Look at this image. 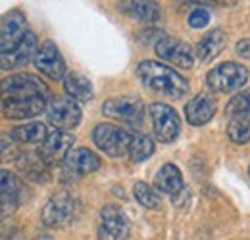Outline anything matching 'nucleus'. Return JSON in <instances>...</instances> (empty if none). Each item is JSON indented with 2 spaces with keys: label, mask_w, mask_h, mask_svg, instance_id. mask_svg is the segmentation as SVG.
<instances>
[{
  "label": "nucleus",
  "mask_w": 250,
  "mask_h": 240,
  "mask_svg": "<svg viewBox=\"0 0 250 240\" xmlns=\"http://www.w3.org/2000/svg\"><path fill=\"white\" fill-rule=\"evenodd\" d=\"M23 198V182L18 179L12 171L2 169L0 173V204H2V217H8L20 206Z\"/></svg>",
  "instance_id": "dca6fc26"
},
{
  "label": "nucleus",
  "mask_w": 250,
  "mask_h": 240,
  "mask_svg": "<svg viewBox=\"0 0 250 240\" xmlns=\"http://www.w3.org/2000/svg\"><path fill=\"white\" fill-rule=\"evenodd\" d=\"M210 23V14L206 8H194L190 14H188V25L192 29H202Z\"/></svg>",
  "instance_id": "cd10ccee"
},
{
  "label": "nucleus",
  "mask_w": 250,
  "mask_h": 240,
  "mask_svg": "<svg viewBox=\"0 0 250 240\" xmlns=\"http://www.w3.org/2000/svg\"><path fill=\"white\" fill-rule=\"evenodd\" d=\"M154 186L158 192H164L169 196H175L177 192H181L183 190V175H181L179 167L173 163H164L154 177Z\"/></svg>",
  "instance_id": "6ab92c4d"
},
{
  "label": "nucleus",
  "mask_w": 250,
  "mask_h": 240,
  "mask_svg": "<svg viewBox=\"0 0 250 240\" xmlns=\"http://www.w3.org/2000/svg\"><path fill=\"white\" fill-rule=\"evenodd\" d=\"M33 63H35V67H37L42 75H46L48 79L58 81V79H62V77L67 75V73H65V61H63L62 52L58 50V46H56L52 40H44V42L39 46Z\"/></svg>",
  "instance_id": "ddd939ff"
},
{
  "label": "nucleus",
  "mask_w": 250,
  "mask_h": 240,
  "mask_svg": "<svg viewBox=\"0 0 250 240\" xmlns=\"http://www.w3.org/2000/svg\"><path fill=\"white\" fill-rule=\"evenodd\" d=\"M12 137L21 144H42L48 139V131L42 123H23L12 131Z\"/></svg>",
  "instance_id": "4be33fe9"
},
{
  "label": "nucleus",
  "mask_w": 250,
  "mask_h": 240,
  "mask_svg": "<svg viewBox=\"0 0 250 240\" xmlns=\"http://www.w3.org/2000/svg\"><path fill=\"white\" fill-rule=\"evenodd\" d=\"M63 89L75 102H89L93 98V83L81 73H67L63 77Z\"/></svg>",
  "instance_id": "412c9836"
},
{
  "label": "nucleus",
  "mask_w": 250,
  "mask_h": 240,
  "mask_svg": "<svg viewBox=\"0 0 250 240\" xmlns=\"http://www.w3.org/2000/svg\"><path fill=\"white\" fill-rule=\"evenodd\" d=\"M100 167V158L89 148H75L67 154L62 161V180L63 182H75L83 179L85 175L93 173Z\"/></svg>",
  "instance_id": "0eeeda50"
},
{
  "label": "nucleus",
  "mask_w": 250,
  "mask_h": 240,
  "mask_svg": "<svg viewBox=\"0 0 250 240\" xmlns=\"http://www.w3.org/2000/svg\"><path fill=\"white\" fill-rule=\"evenodd\" d=\"M133 194H135V200L143 206V208H148V210H158L160 204H162V198L156 192V188H152L148 182H135L133 186Z\"/></svg>",
  "instance_id": "393cba45"
},
{
  "label": "nucleus",
  "mask_w": 250,
  "mask_h": 240,
  "mask_svg": "<svg viewBox=\"0 0 250 240\" xmlns=\"http://www.w3.org/2000/svg\"><path fill=\"white\" fill-rule=\"evenodd\" d=\"M46 120L52 127H56V131L73 129L81 121V108L69 96H56L48 102Z\"/></svg>",
  "instance_id": "6e6552de"
},
{
  "label": "nucleus",
  "mask_w": 250,
  "mask_h": 240,
  "mask_svg": "<svg viewBox=\"0 0 250 240\" xmlns=\"http://www.w3.org/2000/svg\"><path fill=\"white\" fill-rule=\"evenodd\" d=\"M148 116L152 120V129L160 142H173L179 137L181 118L171 106L164 102H152L148 106Z\"/></svg>",
  "instance_id": "39448f33"
},
{
  "label": "nucleus",
  "mask_w": 250,
  "mask_h": 240,
  "mask_svg": "<svg viewBox=\"0 0 250 240\" xmlns=\"http://www.w3.org/2000/svg\"><path fill=\"white\" fill-rule=\"evenodd\" d=\"M227 135L237 144H247L250 140V120L249 118H231L227 125Z\"/></svg>",
  "instance_id": "bb28decb"
},
{
  "label": "nucleus",
  "mask_w": 250,
  "mask_h": 240,
  "mask_svg": "<svg viewBox=\"0 0 250 240\" xmlns=\"http://www.w3.org/2000/svg\"><path fill=\"white\" fill-rule=\"evenodd\" d=\"M227 118H249L250 120V89L241 90L237 96H233L225 108Z\"/></svg>",
  "instance_id": "a878e982"
},
{
  "label": "nucleus",
  "mask_w": 250,
  "mask_h": 240,
  "mask_svg": "<svg viewBox=\"0 0 250 240\" xmlns=\"http://www.w3.org/2000/svg\"><path fill=\"white\" fill-rule=\"evenodd\" d=\"M154 50H156L158 58H162L164 61H169L173 65H179L183 69L192 67L194 63V52L190 48V44L181 40V39H175V37H169V35H162L154 44Z\"/></svg>",
  "instance_id": "9b49d317"
},
{
  "label": "nucleus",
  "mask_w": 250,
  "mask_h": 240,
  "mask_svg": "<svg viewBox=\"0 0 250 240\" xmlns=\"http://www.w3.org/2000/svg\"><path fill=\"white\" fill-rule=\"evenodd\" d=\"M75 142V137L69 131H54L48 135V139L41 144L37 156L46 163V165H56L62 163L71 152V146Z\"/></svg>",
  "instance_id": "4468645a"
},
{
  "label": "nucleus",
  "mask_w": 250,
  "mask_h": 240,
  "mask_svg": "<svg viewBox=\"0 0 250 240\" xmlns=\"http://www.w3.org/2000/svg\"><path fill=\"white\" fill-rule=\"evenodd\" d=\"M133 133L125 131L124 127L112 125V123H100L96 125L93 131V140L94 144L104 152L110 158H124L129 152V144H131Z\"/></svg>",
  "instance_id": "7ed1b4c3"
},
{
  "label": "nucleus",
  "mask_w": 250,
  "mask_h": 240,
  "mask_svg": "<svg viewBox=\"0 0 250 240\" xmlns=\"http://www.w3.org/2000/svg\"><path fill=\"white\" fill-rule=\"evenodd\" d=\"M154 150H156V146H154V142H152V139L148 135H145V133H133V139H131L127 156H129V160L133 163H141V161L148 160L154 154Z\"/></svg>",
  "instance_id": "b1692460"
},
{
  "label": "nucleus",
  "mask_w": 250,
  "mask_h": 240,
  "mask_svg": "<svg viewBox=\"0 0 250 240\" xmlns=\"http://www.w3.org/2000/svg\"><path fill=\"white\" fill-rule=\"evenodd\" d=\"M129 219L122 208L110 204L104 206L100 211V223H98V240H127L129 237Z\"/></svg>",
  "instance_id": "9d476101"
},
{
  "label": "nucleus",
  "mask_w": 250,
  "mask_h": 240,
  "mask_svg": "<svg viewBox=\"0 0 250 240\" xmlns=\"http://www.w3.org/2000/svg\"><path fill=\"white\" fill-rule=\"evenodd\" d=\"M102 114L125 125H141L145 118V104L137 96H118L102 104Z\"/></svg>",
  "instance_id": "423d86ee"
},
{
  "label": "nucleus",
  "mask_w": 250,
  "mask_h": 240,
  "mask_svg": "<svg viewBox=\"0 0 250 240\" xmlns=\"http://www.w3.org/2000/svg\"><path fill=\"white\" fill-rule=\"evenodd\" d=\"M122 10L127 12L131 18H137L141 21H156L160 16V8L156 2H146V0H133V2H122Z\"/></svg>",
  "instance_id": "5701e85b"
},
{
  "label": "nucleus",
  "mask_w": 250,
  "mask_h": 240,
  "mask_svg": "<svg viewBox=\"0 0 250 240\" xmlns=\"http://www.w3.org/2000/svg\"><path fill=\"white\" fill-rule=\"evenodd\" d=\"M249 81V69L237 61L219 63L206 75V85L214 92H233Z\"/></svg>",
  "instance_id": "f03ea898"
},
{
  "label": "nucleus",
  "mask_w": 250,
  "mask_h": 240,
  "mask_svg": "<svg viewBox=\"0 0 250 240\" xmlns=\"http://www.w3.org/2000/svg\"><path fill=\"white\" fill-rule=\"evenodd\" d=\"M37 96H50L48 87L31 73H16L2 79V100H25Z\"/></svg>",
  "instance_id": "20e7f679"
},
{
  "label": "nucleus",
  "mask_w": 250,
  "mask_h": 240,
  "mask_svg": "<svg viewBox=\"0 0 250 240\" xmlns=\"http://www.w3.org/2000/svg\"><path fill=\"white\" fill-rule=\"evenodd\" d=\"M249 175H250V165H249Z\"/></svg>",
  "instance_id": "c756f323"
},
{
  "label": "nucleus",
  "mask_w": 250,
  "mask_h": 240,
  "mask_svg": "<svg viewBox=\"0 0 250 240\" xmlns=\"http://www.w3.org/2000/svg\"><path fill=\"white\" fill-rule=\"evenodd\" d=\"M237 56L250 58V39H243L237 42Z\"/></svg>",
  "instance_id": "c85d7f7f"
},
{
  "label": "nucleus",
  "mask_w": 250,
  "mask_h": 240,
  "mask_svg": "<svg viewBox=\"0 0 250 240\" xmlns=\"http://www.w3.org/2000/svg\"><path fill=\"white\" fill-rule=\"evenodd\" d=\"M48 98L37 96V98H25V100H2V112L8 120H29L39 116L41 112H46Z\"/></svg>",
  "instance_id": "2eb2a0df"
},
{
  "label": "nucleus",
  "mask_w": 250,
  "mask_h": 240,
  "mask_svg": "<svg viewBox=\"0 0 250 240\" xmlns=\"http://www.w3.org/2000/svg\"><path fill=\"white\" fill-rule=\"evenodd\" d=\"M216 114V100L208 94H196L185 104V118L190 125H206Z\"/></svg>",
  "instance_id": "a211bd4d"
},
{
  "label": "nucleus",
  "mask_w": 250,
  "mask_h": 240,
  "mask_svg": "<svg viewBox=\"0 0 250 240\" xmlns=\"http://www.w3.org/2000/svg\"><path fill=\"white\" fill-rule=\"evenodd\" d=\"M37 37L35 33H27L23 37V40L12 50V52H6V54H0V63H2V69H20L23 65H27V61L35 60V54H37Z\"/></svg>",
  "instance_id": "f3484780"
},
{
  "label": "nucleus",
  "mask_w": 250,
  "mask_h": 240,
  "mask_svg": "<svg viewBox=\"0 0 250 240\" xmlns=\"http://www.w3.org/2000/svg\"><path fill=\"white\" fill-rule=\"evenodd\" d=\"M137 75L146 89H150L156 94H162V96H167V98H181L188 90L187 81L175 69H171L164 63H158V61H141L137 67Z\"/></svg>",
  "instance_id": "f257e3e1"
},
{
  "label": "nucleus",
  "mask_w": 250,
  "mask_h": 240,
  "mask_svg": "<svg viewBox=\"0 0 250 240\" xmlns=\"http://www.w3.org/2000/svg\"><path fill=\"white\" fill-rule=\"evenodd\" d=\"M223 46H225V33L221 29H212L206 37L200 39V42L196 44L194 52H196L198 60L208 63V61L218 58L221 54V50H223Z\"/></svg>",
  "instance_id": "aec40b11"
},
{
  "label": "nucleus",
  "mask_w": 250,
  "mask_h": 240,
  "mask_svg": "<svg viewBox=\"0 0 250 240\" xmlns=\"http://www.w3.org/2000/svg\"><path fill=\"white\" fill-rule=\"evenodd\" d=\"M73 210H75V204H73V198L69 192H56L41 211V221L44 227L48 229H58L63 227L71 221L73 217Z\"/></svg>",
  "instance_id": "1a4fd4ad"
},
{
  "label": "nucleus",
  "mask_w": 250,
  "mask_h": 240,
  "mask_svg": "<svg viewBox=\"0 0 250 240\" xmlns=\"http://www.w3.org/2000/svg\"><path fill=\"white\" fill-rule=\"evenodd\" d=\"M27 20L25 14L20 10H10L4 14L2 23H0V50L2 54L12 52L27 35Z\"/></svg>",
  "instance_id": "f8f14e48"
}]
</instances>
